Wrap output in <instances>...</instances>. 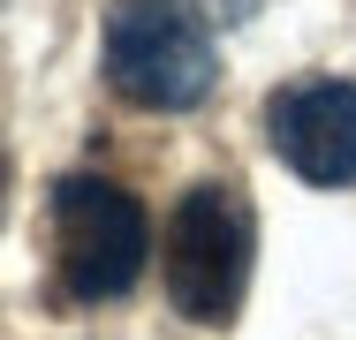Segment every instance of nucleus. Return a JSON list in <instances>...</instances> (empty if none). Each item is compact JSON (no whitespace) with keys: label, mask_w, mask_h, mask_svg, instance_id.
Returning <instances> with one entry per match:
<instances>
[{"label":"nucleus","mask_w":356,"mask_h":340,"mask_svg":"<svg viewBox=\"0 0 356 340\" xmlns=\"http://www.w3.org/2000/svg\"><path fill=\"white\" fill-rule=\"evenodd\" d=\"M0 212H8V151H0Z\"/></svg>","instance_id":"39448f33"},{"label":"nucleus","mask_w":356,"mask_h":340,"mask_svg":"<svg viewBox=\"0 0 356 340\" xmlns=\"http://www.w3.org/2000/svg\"><path fill=\"white\" fill-rule=\"evenodd\" d=\"M152 219L144 204L106 174H61L54 182V265L76 303H122L144 280Z\"/></svg>","instance_id":"7ed1b4c3"},{"label":"nucleus","mask_w":356,"mask_h":340,"mask_svg":"<svg viewBox=\"0 0 356 340\" xmlns=\"http://www.w3.org/2000/svg\"><path fill=\"white\" fill-rule=\"evenodd\" d=\"M266 144L296 182L349 189L356 182V83L349 76H303L266 99Z\"/></svg>","instance_id":"20e7f679"},{"label":"nucleus","mask_w":356,"mask_h":340,"mask_svg":"<svg viewBox=\"0 0 356 340\" xmlns=\"http://www.w3.org/2000/svg\"><path fill=\"white\" fill-rule=\"evenodd\" d=\"M106 83L144 114H190L220 83L213 31L197 23L190 0H114L106 8Z\"/></svg>","instance_id":"f03ea898"},{"label":"nucleus","mask_w":356,"mask_h":340,"mask_svg":"<svg viewBox=\"0 0 356 340\" xmlns=\"http://www.w3.org/2000/svg\"><path fill=\"white\" fill-rule=\"evenodd\" d=\"M250 257H258V212L235 182H197L182 189L167 219V303L190 325H235L243 295H250Z\"/></svg>","instance_id":"f257e3e1"}]
</instances>
